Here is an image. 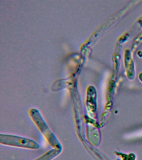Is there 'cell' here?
<instances>
[{
    "instance_id": "3",
    "label": "cell",
    "mask_w": 142,
    "mask_h": 160,
    "mask_svg": "<svg viewBox=\"0 0 142 160\" xmlns=\"http://www.w3.org/2000/svg\"><path fill=\"white\" fill-rule=\"evenodd\" d=\"M124 63L127 77L130 80L134 79L135 76V68L131 52L129 50L125 51Z\"/></svg>"
},
{
    "instance_id": "1",
    "label": "cell",
    "mask_w": 142,
    "mask_h": 160,
    "mask_svg": "<svg viewBox=\"0 0 142 160\" xmlns=\"http://www.w3.org/2000/svg\"><path fill=\"white\" fill-rule=\"evenodd\" d=\"M30 115L33 122L39 129L49 144L54 148L63 150L60 142L52 132L45 121L40 112L36 108H32L30 111Z\"/></svg>"
},
{
    "instance_id": "2",
    "label": "cell",
    "mask_w": 142,
    "mask_h": 160,
    "mask_svg": "<svg viewBox=\"0 0 142 160\" xmlns=\"http://www.w3.org/2000/svg\"><path fill=\"white\" fill-rule=\"evenodd\" d=\"M0 143L6 146L32 150L38 149L40 148L38 142L31 139L4 134H0Z\"/></svg>"
},
{
    "instance_id": "4",
    "label": "cell",
    "mask_w": 142,
    "mask_h": 160,
    "mask_svg": "<svg viewBox=\"0 0 142 160\" xmlns=\"http://www.w3.org/2000/svg\"><path fill=\"white\" fill-rule=\"evenodd\" d=\"M62 151V150L53 149L47 151L46 153L34 160H53L59 156Z\"/></svg>"
},
{
    "instance_id": "5",
    "label": "cell",
    "mask_w": 142,
    "mask_h": 160,
    "mask_svg": "<svg viewBox=\"0 0 142 160\" xmlns=\"http://www.w3.org/2000/svg\"><path fill=\"white\" fill-rule=\"evenodd\" d=\"M139 78L140 80L142 82V72L139 75Z\"/></svg>"
}]
</instances>
